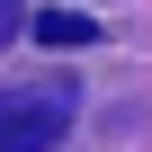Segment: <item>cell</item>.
<instances>
[{
    "mask_svg": "<svg viewBox=\"0 0 152 152\" xmlns=\"http://www.w3.org/2000/svg\"><path fill=\"white\" fill-rule=\"evenodd\" d=\"M81 116L63 81H27V90H0V152H54Z\"/></svg>",
    "mask_w": 152,
    "mask_h": 152,
    "instance_id": "1",
    "label": "cell"
},
{
    "mask_svg": "<svg viewBox=\"0 0 152 152\" xmlns=\"http://www.w3.org/2000/svg\"><path fill=\"white\" fill-rule=\"evenodd\" d=\"M27 36H36V45H90V36H99V18H81V9H63V0H54V9H36V18H27Z\"/></svg>",
    "mask_w": 152,
    "mask_h": 152,
    "instance_id": "2",
    "label": "cell"
},
{
    "mask_svg": "<svg viewBox=\"0 0 152 152\" xmlns=\"http://www.w3.org/2000/svg\"><path fill=\"white\" fill-rule=\"evenodd\" d=\"M18 27H27V9H18V0H0V45H9Z\"/></svg>",
    "mask_w": 152,
    "mask_h": 152,
    "instance_id": "3",
    "label": "cell"
}]
</instances>
